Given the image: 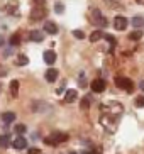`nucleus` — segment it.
Instances as JSON below:
<instances>
[{"instance_id":"obj_3","label":"nucleus","mask_w":144,"mask_h":154,"mask_svg":"<svg viewBox=\"0 0 144 154\" xmlns=\"http://www.w3.org/2000/svg\"><path fill=\"white\" fill-rule=\"evenodd\" d=\"M115 85H117L119 88H122V90H126V91H132V90H134V83H132L129 78H124V76H117V78H115Z\"/></svg>"},{"instance_id":"obj_17","label":"nucleus","mask_w":144,"mask_h":154,"mask_svg":"<svg viewBox=\"0 0 144 154\" xmlns=\"http://www.w3.org/2000/svg\"><path fill=\"white\" fill-rule=\"evenodd\" d=\"M90 103H92V98H90V95H86V97H83V100H81L80 107H81L83 110H86L88 107H90Z\"/></svg>"},{"instance_id":"obj_10","label":"nucleus","mask_w":144,"mask_h":154,"mask_svg":"<svg viewBox=\"0 0 144 154\" xmlns=\"http://www.w3.org/2000/svg\"><path fill=\"white\" fill-rule=\"evenodd\" d=\"M44 32H48V34H58V26L54 22H51V20H48V22H44Z\"/></svg>"},{"instance_id":"obj_1","label":"nucleus","mask_w":144,"mask_h":154,"mask_svg":"<svg viewBox=\"0 0 144 154\" xmlns=\"http://www.w3.org/2000/svg\"><path fill=\"white\" fill-rule=\"evenodd\" d=\"M64 140H68V134H64V132H54L49 137H46L44 142L48 146H58L61 142H64Z\"/></svg>"},{"instance_id":"obj_28","label":"nucleus","mask_w":144,"mask_h":154,"mask_svg":"<svg viewBox=\"0 0 144 154\" xmlns=\"http://www.w3.org/2000/svg\"><path fill=\"white\" fill-rule=\"evenodd\" d=\"M5 73H7V69L4 66H0V76H5Z\"/></svg>"},{"instance_id":"obj_27","label":"nucleus","mask_w":144,"mask_h":154,"mask_svg":"<svg viewBox=\"0 0 144 154\" xmlns=\"http://www.w3.org/2000/svg\"><path fill=\"white\" fill-rule=\"evenodd\" d=\"M29 154H41V151L37 147H32V149H29Z\"/></svg>"},{"instance_id":"obj_25","label":"nucleus","mask_w":144,"mask_h":154,"mask_svg":"<svg viewBox=\"0 0 144 154\" xmlns=\"http://www.w3.org/2000/svg\"><path fill=\"white\" fill-rule=\"evenodd\" d=\"M73 36H75V37H78V39H83V37H85V32L78 29V31H73Z\"/></svg>"},{"instance_id":"obj_16","label":"nucleus","mask_w":144,"mask_h":154,"mask_svg":"<svg viewBox=\"0 0 144 154\" xmlns=\"http://www.w3.org/2000/svg\"><path fill=\"white\" fill-rule=\"evenodd\" d=\"M102 37H104V32H102V31H95V32H92V34H90V41L92 42H97V41H100Z\"/></svg>"},{"instance_id":"obj_24","label":"nucleus","mask_w":144,"mask_h":154,"mask_svg":"<svg viewBox=\"0 0 144 154\" xmlns=\"http://www.w3.org/2000/svg\"><path fill=\"white\" fill-rule=\"evenodd\" d=\"M29 63V59H27V56H24V54H20L17 58V64H27Z\"/></svg>"},{"instance_id":"obj_6","label":"nucleus","mask_w":144,"mask_h":154,"mask_svg":"<svg viewBox=\"0 0 144 154\" xmlns=\"http://www.w3.org/2000/svg\"><path fill=\"white\" fill-rule=\"evenodd\" d=\"M12 146H14V149H17V151H20V149H26V147H27V140L24 139L22 136H17L15 139L12 140Z\"/></svg>"},{"instance_id":"obj_7","label":"nucleus","mask_w":144,"mask_h":154,"mask_svg":"<svg viewBox=\"0 0 144 154\" xmlns=\"http://www.w3.org/2000/svg\"><path fill=\"white\" fill-rule=\"evenodd\" d=\"M92 90L95 91V93H102V91L105 90V82L104 80H93V82H92Z\"/></svg>"},{"instance_id":"obj_31","label":"nucleus","mask_w":144,"mask_h":154,"mask_svg":"<svg viewBox=\"0 0 144 154\" xmlns=\"http://www.w3.org/2000/svg\"><path fill=\"white\" fill-rule=\"evenodd\" d=\"M68 154H77V152H68Z\"/></svg>"},{"instance_id":"obj_15","label":"nucleus","mask_w":144,"mask_h":154,"mask_svg":"<svg viewBox=\"0 0 144 154\" xmlns=\"http://www.w3.org/2000/svg\"><path fill=\"white\" fill-rule=\"evenodd\" d=\"M9 42H10V46H19V44H20V34H19V32L12 34L10 39H9Z\"/></svg>"},{"instance_id":"obj_14","label":"nucleus","mask_w":144,"mask_h":154,"mask_svg":"<svg viewBox=\"0 0 144 154\" xmlns=\"http://www.w3.org/2000/svg\"><path fill=\"white\" fill-rule=\"evenodd\" d=\"M9 144H10V137L7 136V134H2V136H0V147L5 149V147H9Z\"/></svg>"},{"instance_id":"obj_29","label":"nucleus","mask_w":144,"mask_h":154,"mask_svg":"<svg viewBox=\"0 0 144 154\" xmlns=\"http://www.w3.org/2000/svg\"><path fill=\"white\" fill-rule=\"evenodd\" d=\"M4 42H5V39H4V36H0V48L4 46Z\"/></svg>"},{"instance_id":"obj_9","label":"nucleus","mask_w":144,"mask_h":154,"mask_svg":"<svg viewBox=\"0 0 144 154\" xmlns=\"http://www.w3.org/2000/svg\"><path fill=\"white\" fill-rule=\"evenodd\" d=\"M29 39L34 42H41L44 41V32L42 31H31V34H29Z\"/></svg>"},{"instance_id":"obj_18","label":"nucleus","mask_w":144,"mask_h":154,"mask_svg":"<svg viewBox=\"0 0 144 154\" xmlns=\"http://www.w3.org/2000/svg\"><path fill=\"white\" fill-rule=\"evenodd\" d=\"M10 91H12L14 97H17V93H19V82H17V80L10 82Z\"/></svg>"},{"instance_id":"obj_5","label":"nucleus","mask_w":144,"mask_h":154,"mask_svg":"<svg viewBox=\"0 0 144 154\" xmlns=\"http://www.w3.org/2000/svg\"><path fill=\"white\" fill-rule=\"evenodd\" d=\"M127 24H129V20L126 17H122V15H117V17L114 19V27L117 29V31H124L127 27Z\"/></svg>"},{"instance_id":"obj_23","label":"nucleus","mask_w":144,"mask_h":154,"mask_svg":"<svg viewBox=\"0 0 144 154\" xmlns=\"http://www.w3.org/2000/svg\"><path fill=\"white\" fill-rule=\"evenodd\" d=\"M136 107H141V109L144 107V95H139L136 98Z\"/></svg>"},{"instance_id":"obj_21","label":"nucleus","mask_w":144,"mask_h":154,"mask_svg":"<svg viewBox=\"0 0 144 154\" xmlns=\"http://www.w3.org/2000/svg\"><path fill=\"white\" fill-rule=\"evenodd\" d=\"M54 12H56V14H63L64 12V5L61 4V2H56V4H54Z\"/></svg>"},{"instance_id":"obj_2","label":"nucleus","mask_w":144,"mask_h":154,"mask_svg":"<svg viewBox=\"0 0 144 154\" xmlns=\"http://www.w3.org/2000/svg\"><path fill=\"white\" fill-rule=\"evenodd\" d=\"M90 20L95 24V26H99V27H105V26H107V20H105L104 14H102L99 9H93V10H92Z\"/></svg>"},{"instance_id":"obj_26","label":"nucleus","mask_w":144,"mask_h":154,"mask_svg":"<svg viewBox=\"0 0 144 154\" xmlns=\"http://www.w3.org/2000/svg\"><path fill=\"white\" fill-rule=\"evenodd\" d=\"M104 37H105V39H107V41L110 42L112 46H115V37H114V36H110V34H105Z\"/></svg>"},{"instance_id":"obj_20","label":"nucleus","mask_w":144,"mask_h":154,"mask_svg":"<svg viewBox=\"0 0 144 154\" xmlns=\"http://www.w3.org/2000/svg\"><path fill=\"white\" fill-rule=\"evenodd\" d=\"M141 37H142V31H134V32L129 34V39H131V41H139Z\"/></svg>"},{"instance_id":"obj_12","label":"nucleus","mask_w":144,"mask_h":154,"mask_svg":"<svg viewBox=\"0 0 144 154\" xmlns=\"http://www.w3.org/2000/svg\"><path fill=\"white\" fill-rule=\"evenodd\" d=\"M77 97H78L77 90H68L66 95H64V102H68V103H73V102L77 100Z\"/></svg>"},{"instance_id":"obj_30","label":"nucleus","mask_w":144,"mask_h":154,"mask_svg":"<svg viewBox=\"0 0 144 154\" xmlns=\"http://www.w3.org/2000/svg\"><path fill=\"white\" fill-rule=\"evenodd\" d=\"M139 88H141V90H142V91H144V80H142V82H141V83H139Z\"/></svg>"},{"instance_id":"obj_19","label":"nucleus","mask_w":144,"mask_h":154,"mask_svg":"<svg viewBox=\"0 0 144 154\" xmlns=\"http://www.w3.org/2000/svg\"><path fill=\"white\" fill-rule=\"evenodd\" d=\"M131 24L134 26V27H144V19L142 17H134L131 20Z\"/></svg>"},{"instance_id":"obj_8","label":"nucleus","mask_w":144,"mask_h":154,"mask_svg":"<svg viewBox=\"0 0 144 154\" xmlns=\"http://www.w3.org/2000/svg\"><path fill=\"white\" fill-rule=\"evenodd\" d=\"M42 59H44V63H46V64H53L54 61H56V53H54L53 49L44 51V54H42Z\"/></svg>"},{"instance_id":"obj_22","label":"nucleus","mask_w":144,"mask_h":154,"mask_svg":"<svg viewBox=\"0 0 144 154\" xmlns=\"http://www.w3.org/2000/svg\"><path fill=\"white\" fill-rule=\"evenodd\" d=\"M26 131H27V127L24 125V124H19V125H15V132H17L19 136H22Z\"/></svg>"},{"instance_id":"obj_4","label":"nucleus","mask_w":144,"mask_h":154,"mask_svg":"<svg viewBox=\"0 0 144 154\" xmlns=\"http://www.w3.org/2000/svg\"><path fill=\"white\" fill-rule=\"evenodd\" d=\"M46 17V7L42 4H37L31 12V19L32 20H41V19Z\"/></svg>"},{"instance_id":"obj_11","label":"nucleus","mask_w":144,"mask_h":154,"mask_svg":"<svg viewBox=\"0 0 144 154\" xmlns=\"http://www.w3.org/2000/svg\"><path fill=\"white\" fill-rule=\"evenodd\" d=\"M46 80L49 83H53V82H56V78H58V69H54V68H49L48 71H46Z\"/></svg>"},{"instance_id":"obj_13","label":"nucleus","mask_w":144,"mask_h":154,"mask_svg":"<svg viewBox=\"0 0 144 154\" xmlns=\"http://www.w3.org/2000/svg\"><path fill=\"white\" fill-rule=\"evenodd\" d=\"M2 120H4L5 124L14 122V120H15V113H14V112H4V113H2Z\"/></svg>"}]
</instances>
